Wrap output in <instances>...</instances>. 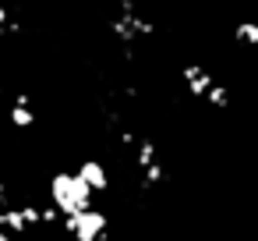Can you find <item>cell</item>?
Here are the masks:
<instances>
[{
  "label": "cell",
  "instance_id": "obj_1",
  "mask_svg": "<svg viewBox=\"0 0 258 241\" xmlns=\"http://www.w3.org/2000/svg\"><path fill=\"white\" fill-rule=\"evenodd\" d=\"M50 206H57L60 216H71V213L92 206V188L75 170H60L50 177Z\"/></svg>",
  "mask_w": 258,
  "mask_h": 241
},
{
  "label": "cell",
  "instance_id": "obj_2",
  "mask_svg": "<svg viewBox=\"0 0 258 241\" xmlns=\"http://www.w3.org/2000/svg\"><path fill=\"white\" fill-rule=\"evenodd\" d=\"M106 227H110V216L96 206H85V209L64 216V230L75 241H106Z\"/></svg>",
  "mask_w": 258,
  "mask_h": 241
},
{
  "label": "cell",
  "instance_id": "obj_3",
  "mask_svg": "<svg viewBox=\"0 0 258 241\" xmlns=\"http://www.w3.org/2000/svg\"><path fill=\"white\" fill-rule=\"evenodd\" d=\"M180 78H184V85H187V92H191L195 100H205V92H209L212 82H216L205 64H184V68H180Z\"/></svg>",
  "mask_w": 258,
  "mask_h": 241
},
{
  "label": "cell",
  "instance_id": "obj_4",
  "mask_svg": "<svg viewBox=\"0 0 258 241\" xmlns=\"http://www.w3.org/2000/svg\"><path fill=\"white\" fill-rule=\"evenodd\" d=\"M75 174L92 188V195H99V191H106V188H110V170H106L99 160H82Z\"/></svg>",
  "mask_w": 258,
  "mask_h": 241
},
{
  "label": "cell",
  "instance_id": "obj_5",
  "mask_svg": "<svg viewBox=\"0 0 258 241\" xmlns=\"http://www.w3.org/2000/svg\"><path fill=\"white\" fill-rule=\"evenodd\" d=\"M8 121L15 124V128H32L36 124V107H32V100L29 96H18L15 103H11V110H8Z\"/></svg>",
  "mask_w": 258,
  "mask_h": 241
},
{
  "label": "cell",
  "instance_id": "obj_6",
  "mask_svg": "<svg viewBox=\"0 0 258 241\" xmlns=\"http://www.w3.org/2000/svg\"><path fill=\"white\" fill-rule=\"evenodd\" d=\"M0 227H4L8 234H25L29 223L22 216V206H4V209H0Z\"/></svg>",
  "mask_w": 258,
  "mask_h": 241
},
{
  "label": "cell",
  "instance_id": "obj_7",
  "mask_svg": "<svg viewBox=\"0 0 258 241\" xmlns=\"http://www.w3.org/2000/svg\"><path fill=\"white\" fill-rule=\"evenodd\" d=\"M233 39L240 46H258V18H244L233 25Z\"/></svg>",
  "mask_w": 258,
  "mask_h": 241
},
{
  "label": "cell",
  "instance_id": "obj_8",
  "mask_svg": "<svg viewBox=\"0 0 258 241\" xmlns=\"http://www.w3.org/2000/svg\"><path fill=\"white\" fill-rule=\"evenodd\" d=\"M205 103H209V107H216V110H226V107L233 103V96H230V89H226V85L212 82V89L205 92Z\"/></svg>",
  "mask_w": 258,
  "mask_h": 241
},
{
  "label": "cell",
  "instance_id": "obj_9",
  "mask_svg": "<svg viewBox=\"0 0 258 241\" xmlns=\"http://www.w3.org/2000/svg\"><path fill=\"white\" fill-rule=\"evenodd\" d=\"M159 160V153H156V142H149V138H142L138 146H135V163H138V170H145L149 163H156Z\"/></svg>",
  "mask_w": 258,
  "mask_h": 241
},
{
  "label": "cell",
  "instance_id": "obj_10",
  "mask_svg": "<svg viewBox=\"0 0 258 241\" xmlns=\"http://www.w3.org/2000/svg\"><path fill=\"white\" fill-rule=\"evenodd\" d=\"M163 181H166V167H163L159 160H156V163H149V167L142 170V184H145V188H152V184H163Z\"/></svg>",
  "mask_w": 258,
  "mask_h": 241
},
{
  "label": "cell",
  "instance_id": "obj_11",
  "mask_svg": "<svg viewBox=\"0 0 258 241\" xmlns=\"http://www.w3.org/2000/svg\"><path fill=\"white\" fill-rule=\"evenodd\" d=\"M57 220H60V209L57 206H46L43 209V223H57Z\"/></svg>",
  "mask_w": 258,
  "mask_h": 241
},
{
  "label": "cell",
  "instance_id": "obj_12",
  "mask_svg": "<svg viewBox=\"0 0 258 241\" xmlns=\"http://www.w3.org/2000/svg\"><path fill=\"white\" fill-rule=\"evenodd\" d=\"M0 241H15V234H8L4 227H0Z\"/></svg>",
  "mask_w": 258,
  "mask_h": 241
}]
</instances>
